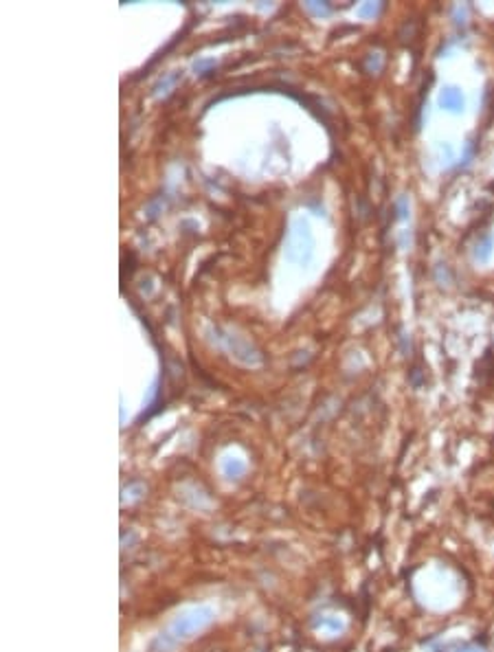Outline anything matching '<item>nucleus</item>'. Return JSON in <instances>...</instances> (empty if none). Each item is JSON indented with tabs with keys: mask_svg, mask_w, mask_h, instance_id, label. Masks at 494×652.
<instances>
[{
	"mask_svg": "<svg viewBox=\"0 0 494 652\" xmlns=\"http://www.w3.org/2000/svg\"><path fill=\"white\" fill-rule=\"evenodd\" d=\"M306 7L312 11V14H317V16H328L332 11V7L328 3H306Z\"/></svg>",
	"mask_w": 494,
	"mask_h": 652,
	"instance_id": "obj_10",
	"label": "nucleus"
},
{
	"mask_svg": "<svg viewBox=\"0 0 494 652\" xmlns=\"http://www.w3.org/2000/svg\"><path fill=\"white\" fill-rule=\"evenodd\" d=\"M178 77H180L178 72H174V75H170V77L161 79V81H159V83H156V86H154V92H156V95H159V92H167L165 88H170L172 83H176V79H178Z\"/></svg>",
	"mask_w": 494,
	"mask_h": 652,
	"instance_id": "obj_11",
	"label": "nucleus"
},
{
	"mask_svg": "<svg viewBox=\"0 0 494 652\" xmlns=\"http://www.w3.org/2000/svg\"><path fill=\"white\" fill-rule=\"evenodd\" d=\"M367 62H369V70H371V72H378V70L382 68V57H380V53H371Z\"/></svg>",
	"mask_w": 494,
	"mask_h": 652,
	"instance_id": "obj_13",
	"label": "nucleus"
},
{
	"mask_svg": "<svg viewBox=\"0 0 494 652\" xmlns=\"http://www.w3.org/2000/svg\"><path fill=\"white\" fill-rule=\"evenodd\" d=\"M213 620H215V613L211 606H191V609H185L176 615L174 622L170 624V628H167V633H170L180 644V642H187V639L198 635L207 626H211Z\"/></svg>",
	"mask_w": 494,
	"mask_h": 652,
	"instance_id": "obj_1",
	"label": "nucleus"
},
{
	"mask_svg": "<svg viewBox=\"0 0 494 652\" xmlns=\"http://www.w3.org/2000/svg\"><path fill=\"white\" fill-rule=\"evenodd\" d=\"M222 473H224L226 479H239V477L246 473L244 459H239V457H226L224 464H222Z\"/></svg>",
	"mask_w": 494,
	"mask_h": 652,
	"instance_id": "obj_5",
	"label": "nucleus"
},
{
	"mask_svg": "<svg viewBox=\"0 0 494 652\" xmlns=\"http://www.w3.org/2000/svg\"><path fill=\"white\" fill-rule=\"evenodd\" d=\"M215 68V62L213 59H200V62H196L194 64V70L198 72V75H209V72Z\"/></svg>",
	"mask_w": 494,
	"mask_h": 652,
	"instance_id": "obj_9",
	"label": "nucleus"
},
{
	"mask_svg": "<svg viewBox=\"0 0 494 652\" xmlns=\"http://www.w3.org/2000/svg\"><path fill=\"white\" fill-rule=\"evenodd\" d=\"M490 250H492V235H486V237L481 239L479 244H477L475 257H477V259H481V261H486V259L490 257Z\"/></svg>",
	"mask_w": 494,
	"mask_h": 652,
	"instance_id": "obj_8",
	"label": "nucleus"
},
{
	"mask_svg": "<svg viewBox=\"0 0 494 652\" xmlns=\"http://www.w3.org/2000/svg\"><path fill=\"white\" fill-rule=\"evenodd\" d=\"M317 628H323V631H328V633L336 635V633H341L345 626H343V622H341L339 618H332V615H325V618H321V620L317 622Z\"/></svg>",
	"mask_w": 494,
	"mask_h": 652,
	"instance_id": "obj_7",
	"label": "nucleus"
},
{
	"mask_svg": "<svg viewBox=\"0 0 494 652\" xmlns=\"http://www.w3.org/2000/svg\"><path fill=\"white\" fill-rule=\"evenodd\" d=\"M176 648H178V642L170 633H161L150 644V652H174Z\"/></svg>",
	"mask_w": 494,
	"mask_h": 652,
	"instance_id": "obj_6",
	"label": "nucleus"
},
{
	"mask_svg": "<svg viewBox=\"0 0 494 652\" xmlns=\"http://www.w3.org/2000/svg\"><path fill=\"white\" fill-rule=\"evenodd\" d=\"M439 106L444 110H448L453 115H460L464 110V95L460 88L455 86H446L442 92H439Z\"/></svg>",
	"mask_w": 494,
	"mask_h": 652,
	"instance_id": "obj_3",
	"label": "nucleus"
},
{
	"mask_svg": "<svg viewBox=\"0 0 494 652\" xmlns=\"http://www.w3.org/2000/svg\"><path fill=\"white\" fill-rule=\"evenodd\" d=\"M378 9H380V5H378V3H367V5H363V7L358 9V16H360V18L376 16V14H378Z\"/></svg>",
	"mask_w": 494,
	"mask_h": 652,
	"instance_id": "obj_12",
	"label": "nucleus"
},
{
	"mask_svg": "<svg viewBox=\"0 0 494 652\" xmlns=\"http://www.w3.org/2000/svg\"><path fill=\"white\" fill-rule=\"evenodd\" d=\"M460 652H481L479 648H464V650H460Z\"/></svg>",
	"mask_w": 494,
	"mask_h": 652,
	"instance_id": "obj_14",
	"label": "nucleus"
},
{
	"mask_svg": "<svg viewBox=\"0 0 494 652\" xmlns=\"http://www.w3.org/2000/svg\"><path fill=\"white\" fill-rule=\"evenodd\" d=\"M226 345H228V349L233 352V356H235L237 360L246 362V365H255V362H259V356L253 352L250 345L244 343V341H239L237 336H226Z\"/></svg>",
	"mask_w": 494,
	"mask_h": 652,
	"instance_id": "obj_4",
	"label": "nucleus"
},
{
	"mask_svg": "<svg viewBox=\"0 0 494 652\" xmlns=\"http://www.w3.org/2000/svg\"><path fill=\"white\" fill-rule=\"evenodd\" d=\"M312 248H315V239H312L310 224L306 220H295L288 233V244H286V257L304 266L312 257Z\"/></svg>",
	"mask_w": 494,
	"mask_h": 652,
	"instance_id": "obj_2",
	"label": "nucleus"
}]
</instances>
